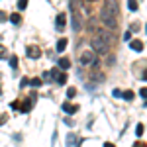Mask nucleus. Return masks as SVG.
<instances>
[{
  "instance_id": "nucleus-4",
  "label": "nucleus",
  "mask_w": 147,
  "mask_h": 147,
  "mask_svg": "<svg viewBox=\"0 0 147 147\" xmlns=\"http://www.w3.org/2000/svg\"><path fill=\"white\" fill-rule=\"evenodd\" d=\"M26 55L30 57V59H39V57H41V49L37 45H30L26 49Z\"/></svg>"
},
{
  "instance_id": "nucleus-23",
  "label": "nucleus",
  "mask_w": 147,
  "mask_h": 147,
  "mask_svg": "<svg viewBox=\"0 0 147 147\" xmlns=\"http://www.w3.org/2000/svg\"><path fill=\"white\" fill-rule=\"evenodd\" d=\"M4 57H6V47L0 45V59H4Z\"/></svg>"
},
{
  "instance_id": "nucleus-24",
  "label": "nucleus",
  "mask_w": 147,
  "mask_h": 147,
  "mask_svg": "<svg viewBox=\"0 0 147 147\" xmlns=\"http://www.w3.org/2000/svg\"><path fill=\"white\" fill-rule=\"evenodd\" d=\"M6 18H10V16H6V12H2V10H0V24L4 22V20H6Z\"/></svg>"
},
{
  "instance_id": "nucleus-18",
  "label": "nucleus",
  "mask_w": 147,
  "mask_h": 147,
  "mask_svg": "<svg viewBox=\"0 0 147 147\" xmlns=\"http://www.w3.org/2000/svg\"><path fill=\"white\" fill-rule=\"evenodd\" d=\"M26 8H28V2L26 0H20L18 2V10H26Z\"/></svg>"
},
{
  "instance_id": "nucleus-14",
  "label": "nucleus",
  "mask_w": 147,
  "mask_h": 147,
  "mask_svg": "<svg viewBox=\"0 0 147 147\" xmlns=\"http://www.w3.org/2000/svg\"><path fill=\"white\" fill-rule=\"evenodd\" d=\"M143 131H145V125H143V124H137L136 125V136L141 137V136H143Z\"/></svg>"
},
{
  "instance_id": "nucleus-6",
  "label": "nucleus",
  "mask_w": 147,
  "mask_h": 147,
  "mask_svg": "<svg viewBox=\"0 0 147 147\" xmlns=\"http://www.w3.org/2000/svg\"><path fill=\"white\" fill-rule=\"evenodd\" d=\"M63 112L69 114V116H73V114L79 112V106H77V104H69V100H67V102H63Z\"/></svg>"
},
{
  "instance_id": "nucleus-30",
  "label": "nucleus",
  "mask_w": 147,
  "mask_h": 147,
  "mask_svg": "<svg viewBox=\"0 0 147 147\" xmlns=\"http://www.w3.org/2000/svg\"><path fill=\"white\" fill-rule=\"evenodd\" d=\"M143 80H147V69H145V73H143Z\"/></svg>"
},
{
  "instance_id": "nucleus-28",
  "label": "nucleus",
  "mask_w": 147,
  "mask_h": 147,
  "mask_svg": "<svg viewBox=\"0 0 147 147\" xmlns=\"http://www.w3.org/2000/svg\"><path fill=\"white\" fill-rule=\"evenodd\" d=\"M134 147H145V143H141V141H137V143H134Z\"/></svg>"
},
{
  "instance_id": "nucleus-9",
  "label": "nucleus",
  "mask_w": 147,
  "mask_h": 147,
  "mask_svg": "<svg viewBox=\"0 0 147 147\" xmlns=\"http://www.w3.org/2000/svg\"><path fill=\"white\" fill-rule=\"evenodd\" d=\"M69 67H71V59H69V57H61V59H59V69L67 71Z\"/></svg>"
},
{
  "instance_id": "nucleus-17",
  "label": "nucleus",
  "mask_w": 147,
  "mask_h": 147,
  "mask_svg": "<svg viewBox=\"0 0 147 147\" xmlns=\"http://www.w3.org/2000/svg\"><path fill=\"white\" fill-rule=\"evenodd\" d=\"M10 67H12V69L18 67V57H16V55H12V57H10Z\"/></svg>"
},
{
  "instance_id": "nucleus-3",
  "label": "nucleus",
  "mask_w": 147,
  "mask_h": 147,
  "mask_svg": "<svg viewBox=\"0 0 147 147\" xmlns=\"http://www.w3.org/2000/svg\"><path fill=\"white\" fill-rule=\"evenodd\" d=\"M80 63H82V65H86V67H94V65L98 63L96 53H94L92 49H84V51L80 53Z\"/></svg>"
},
{
  "instance_id": "nucleus-16",
  "label": "nucleus",
  "mask_w": 147,
  "mask_h": 147,
  "mask_svg": "<svg viewBox=\"0 0 147 147\" xmlns=\"http://www.w3.org/2000/svg\"><path fill=\"white\" fill-rule=\"evenodd\" d=\"M75 94H77V88H75V86H71V88L67 90V98H75Z\"/></svg>"
},
{
  "instance_id": "nucleus-25",
  "label": "nucleus",
  "mask_w": 147,
  "mask_h": 147,
  "mask_svg": "<svg viewBox=\"0 0 147 147\" xmlns=\"http://www.w3.org/2000/svg\"><path fill=\"white\" fill-rule=\"evenodd\" d=\"M139 94H141V96H143V98H145V100H147V86H143V88L139 90Z\"/></svg>"
},
{
  "instance_id": "nucleus-29",
  "label": "nucleus",
  "mask_w": 147,
  "mask_h": 147,
  "mask_svg": "<svg viewBox=\"0 0 147 147\" xmlns=\"http://www.w3.org/2000/svg\"><path fill=\"white\" fill-rule=\"evenodd\" d=\"M104 147H116V145H114V143H110V141H106V143H104Z\"/></svg>"
},
{
  "instance_id": "nucleus-1",
  "label": "nucleus",
  "mask_w": 147,
  "mask_h": 147,
  "mask_svg": "<svg viewBox=\"0 0 147 147\" xmlns=\"http://www.w3.org/2000/svg\"><path fill=\"white\" fill-rule=\"evenodd\" d=\"M90 43H92V51H94V53L108 55V51H110V47H112V43H114V35H112V32H108L106 28H100V30L94 32Z\"/></svg>"
},
{
  "instance_id": "nucleus-5",
  "label": "nucleus",
  "mask_w": 147,
  "mask_h": 147,
  "mask_svg": "<svg viewBox=\"0 0 147 147\" xmlns=\"http://www.w3.org/2000/svg\"><path fill=\"white\" fill-rule=\"evenodd\" d=\"M71 22H73V32H79L80 28H82V18H80V14L73 10V18H71Z\"/></svg>"
},
{
  "instance_id": "nucleus-12",
  "label": "nucleus",
  "mask_w": 147,
  "mask_h": 147,
  "mask_svg": "<svg viewBox=\"0 0 147 147\" xmlns=\"http://www.w3.org/2000/svg\"><path fill=\"white\" fill-rule=\"evenodd\" d=\"M10 22L18 26V24L22 22V18H20V14H10Z\"/></svg>"
},
{
  "instance_id": "nucleus-26",
  "label": "nucleus",
  "mask_w": 147,
  "mask_h": 147,
  "mask_svg": "<svg viewBox=\"0 0 147 147\" xmlns=\"http://www.w3.org/2000/svg\"><path fill=\"white\" fill-rule=\"evenodd\" d=\"M124 39H125V41H131V32H125V34H124Z\"/></svg>"
},
{
  "instance_id": "nucleus-19",
  "label": "nucleus",
  "mask_w": 147,
  "mask_h": 147,
  "mask_svg": "<svg viewBox=\"0 0 147 147\" xmlns=\"http://www.w3.org/2000/svg\"><path fill=\"white\" fill-rule=\"evenodd\" d=\"M127 8H129L131 12H136L137 8H139V6H137V2H127Z\"/></svg>"
},
{
  "instance_id": "nucleus-11",
  "label": "nucleus",
  "mask_w": 147,
  "mask_h": 147,
  "mask_svg": "<svg viewBox=\"0 0 147 147\" xmlns=\"http://www.w3.org/2000/svg\"><path fill=\"white\" fill-rule=\"evenodd\" d=\"M41 84H43V80L37 79V77H35V79H30V86H34V88H39Z\"/></svg>"
},
{
  "instance_id": "nucleus-8",
  "label": "nucleus",
  "mask_w": 147,
  "mask_h": 147,
  "mask_svg": "<svg viewBox=\"0 0 147 147\" xmlns=\"http://www.w3.org/2000/svg\"><path fill=\"white\" fill-rule=\"evenodd\" d=\"M65 24H67V16H65V14H59V16H57V20H55L57 30H63V28H65Z\"/></svg>"
},
{
  "instance_id": "nucleus-20",
  "label": "nucleus",
  "mask_w": 147,
  "mask_h": 147,
  "mask_svg": "<svg viewBox=\"0 0 147 147\" xmlns=\"http://www.w3.org/2000/svg\"><path fill=\"white\" fill-rule=\"evenodd\" d=\"M75 139H77V137L73 136V134H71V136H67V145H75V143H73Z\"/></svg>"
},
{
  "instance_id": "nucleus-22",
  "label": "nucleus",
  "mask_w": 147,
  "mask_h": 147,
  "mask_svg": "<svg viewBox=\"0 0 147 147\" xmlns=\"http://www.w3.org/2000/svg\"><path fill=\"white\" fill-rule=\"evenodd\" d=\"M6 122H8V116H6V114H0V125L6 124Z\"/></svg>"
},
{
  "instance_id": "nucleus-32",
  "label": "nucleus",
  "mask_w": 147,
  "mask_h": 147,
  "mask_svg": "<svg viewBox=\"0 0 147 147\" xmlns=\"http://www.w3.org/2000/svg\"><path fill=\"white\" fill-rule=\"evenodd\" d=\"M145 32H147V26H145Z\"/></svg>"
},
{
  "instance_id": "nucleus-27",
  "label": "nucleus",
  "mask_w": 147,
  "mask_h": 147,
  "mask_svg": "<svg viewBox=\"0 0 147 147\" xmlns=\"http://www.w3.org/2000/svg\"><path fill=\"white\" fill-rule=\"evenodd\" d=\"M30 84V79H22V82H20V86H28Z\"/></svg>"
},
{
  "instance_id": "nucleus-10",
  "label": "nucleus",
  "mask_w": 147,
  "mask_h": 147,
  "mask_svg": "<svg viewBox=\"0 0 147 147\" xmlns=\"http://www.w3.org/2000/svg\"><path fill=\"white\" fill-rule=\"evenodd\" d=\"M65 49H67V39H65V37H61V39L57 41V51H59V53H63Z\"/></svg>"
},
{
  "instance_id": "nucleus-7",
  "label": "nucleus",
  "mask_w": 147,
  "mask_h": 147,
  "mask_svg": "<svg viewBox=\"0 0 147 147\" xmlns=\"http://www.w3.org/2000/svg\"><path fill=\"white\" fill-rule=\"evenodd\" d=\"M129 49L136 51V53L143 51V41H141V39H131V41H129Z\"/></svg>"
},
{
  "instance_id": "nucleus-13",
  "label": "nucleus",
  "mask_w": 147,
  "mask_h": 147,
  "mask_svg": "<svg viewBox=\"0 0 147 147\" xmlns=\"http://www.w3.org/2000/svg\"><path fill=\"white\" fill-rule=\"evenodd\" d=\"M134 96H136L134 90H125L124 94H122V98H124V100H134Z\"/></svg>"
},
{
  "instance_id": "nucleus-31",
  "label": "nucleus",
  "mask_w": 147,
  "mask_h": 147,
  "mask_svg": "<svg viewBox=\"0 0 147 147\" xmlns=\"http://www.w3.org/2000/svg\"><path fill=\"white\" fill-rule=\"evenodd\" d=\"M0 94H2V86H0Z\"/></svg>"
},
{
  "instance_id": "nucleus-2",
  "label": "nucleus",
  "mask_w": 147,
  "mask_h": 147,
  "mask_svg": "<svg viewBox=\"0 0 147 147\" xmlns=\"http://www.w3.org/2000/svg\"><path fill=\"white\" fill-rule=\"evenodd\" d=\"M100 20H102V24L106 26V30H108V32H114V30L118 28V18H116V14L104 10V8L100 10Z\"/></svg>"
},
{
  "instance_id": "nucleus-33",
  "label": "nucleus",
  "mask_w": 147,
  "mask_h": 147,
  "mask_svg": "<svg viewBox=\"0 0 147 147\" xmlns=\"http://www.w3.org/2000/svg\"><path fill=\"white\" fill-rule=\"evenodd\" d=\"M145 106H147V100H145Z\"/></svg>"
},
{
  "instance_id": "nucleus-21",
  "label": "nucleus",
  "mask_w": 147,
  "mask_h": 147,
  "mask_svg": "<svg viewBox=\"0 0 147 147\" xmlns=\"http://www.w3.org/2000/svg\"><path fill=\"white\" fill-rule=\"evenodd\" d=\"M112 96H116V98H122V90H118V88H114V90H112Z\"/></svg>"
},
{
  "instance_id": "nucleus-15",
  "label": "nucleus",
  "mask_w": 147,
  "mask_h": 147,
  "mask_svg": "<svg viewBox=\"0 0 147 147\" xmlns=\"http://www.w3.org/2000/svg\"><path fill=\"white\" fill-rule=\"evenodd\" d=\"M57 82H59V84H65V82H67V75H65V73H59V75H57Z\"/></svg>"
}]
</instances>
